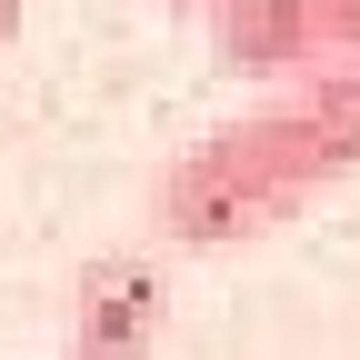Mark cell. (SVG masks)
<instances>
[{"label": "cell", "mask_w": 360, "mask_h": 360, "mask_svg": "<svg viewBox=\"0 0 360 360\" xmlns=\"http://www.w3.org/2000/svg\"><path fill=\"white\" fill-rule=\"evenodd\" d=\"M360 170V60H321L290 80L281 110L231 120L160 180V231L220 250V240H260L321 191V180Z\"/></svg>", "instance_id": "6da1fadb"}, {"label": "cell", "mask_w": 360, "mask_h": 360, "mask_svg": "<svg viewBox=\"0 0 360 360\" xmlns=\"http://www.w3.org/2000/svg\"><path fill=\"white\" fill-rule=\"evenodd\" d=\"M210 60L240 80H300L330 60L321 0H210Z\"/></svg>", "instance_id": "7a4b0ae2"}, {"label": "cell", "mask_w": 360, "mask_h": 360, "mask_svg": "<svg viewBox=\"0 0 360 360\" xmlns=\"http://www.w3.org/2000/svg\"><path fill=\"white\" fill-rule=\"evenodd\" d=\"M160 340V281L141 260H90L70 290V360H141Z\"/></svg>", "instance_id": "3957f363"}, {"label": "cell", "mask_w": 360, "mask_h": 360, "mask_svg": "<svg viewBox=\"0 0 360 360\" xmlns=\"http://www.w3.org/2000/svg\"><path fill=\"white\" fill-rule=\"evenodd\" d=\"M321 30H330V60H360V0H321Z\"/></svg>", "instance_id": "277c9868"}, {"label": "cell", "mask_w": 360, "mask_h": 360, "mask_svg": "<svg viewBox=\"0 0 360 360\" xmlns=\"http://www.w3.org/2000/svg\"><path fill=\"white\" fill-rule=\"evenodd\" d=\"M11 30H20V0H0V51H11Z\"/></svg>", "instance_id": "5b68a950"}, {"label": "cell", "mask_w": 360, "mask_h": 360, "mask_svg": "<svg viewBox=\"0 0 360 360\" xmlns=\"http://www.w3.org/2000/svg\"><path fill=\"white\" fill-rule=\"evenodd\" d=\"M160 11H210V0H160Z\"/></svg>", "instance_id": "8992f818"}]
</instances>
